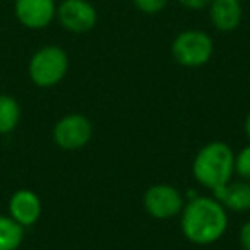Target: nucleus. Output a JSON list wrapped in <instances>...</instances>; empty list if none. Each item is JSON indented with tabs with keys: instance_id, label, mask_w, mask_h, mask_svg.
<instances>
[{
	"instance_id": "obj_1",
	"label": "nucleus",
	"mask_w": 250,
	"mask_h": 250,
	"mask_svg": "<svg viewBox=\"0 0 250 250\" xmlns=\"http://www.w3.org/2000/svg\"><path fill=\"white\" fill-rule=\"evenodd\" d=\"M182 233L195 245H211L228 229V211L209 195H194L180 212Z\"/></svg>"
},
{
	"instance_id": "obj_2",
	"label": "nucleus",
	"mask_w": 250,
	"mask_h": 250,
	"mask_svg": "<svg viewBox=\"0 0 250 250\" xmlns=\"http://www.w3.org/2000/svg\"><path fill=\"white\" fill-rule=\"evenodd\" d=\"M194 178L209 190L226 185L235 175V153L226 143L212 141L199 149L192 163Z\"/></svg>"
},
{
	"instance_id": "obj_3",
	"label": "nucleus",
	"mask_w": 250,
	"mask_h": 250,
	"mask_svg": "<svg viewBox=\"0 0 250 250\" xmlns=\"http://www.w3.org/2000/svg\"><path fill=\"white\" fill-rule=\"evenodd\" d=\"M69 70V57L57 45H46L36 50L28 65L29 79L38 87H53L65 77Z\"/></svg>"
},
{
	"instance_id": "obj_4",
	"label": "nucleus",
	"mask_w": 250,
	"mask_h": 250,
	"mask_svg": "<svg viewBox=\"0 0 250 250\" xmlns=\"http://www.w3.org/2000/svg\"><path fill=\"white\" fill-rule=\"evenodd\" d=\"M171 53L180 65L195 69V67L206 65L211 60L212 53H214V43L206 31L187 29L173 40Z\"/></svg>"
},
{
	"instance_id": "obj_5",
	"label": "nucleus",
	"mask_w": 250,
	"mask_h": 250,
	"mask_svg": "<svg viewBox=\"0 0 250 250\" xmlns=\"http://www.w3.org/2000/svg\"><path fill=\"white\" fill-rule=\"evenodd\" d=\"M93 137V124L83 113H69L53 127V141L65 151H77L87 146Z\"/></svg>"
},
{
	"instance_id": "obj_6",
	"label": "nucleus",
	"mask_w": 250,
	"mask_h": 250,
	"mask_svg": "<svg viewBox=\"0 0 250 250\" xmlns=\"http://www.w3.org/2000/svg\"><path fill=\"white\" fill-rule=\"evenodd\" d=\"M144 209L154 219H170L182 212L185 206L184 194L168 184H156L143 197Z\"/></svg>"
},
{
	"instance_id": "obj_7",
	"label": "nucleus",
	"mask_w": 250,
	"mask_h": 250,
	"mask_svg": "<svg viewBox=\"0 0 250 250\" xmlns=\"http://www.w3.org/2000/svg\"><path fill=\"white\" fill-rule=\"evenodd\" d=\"M57 18L63 29L83 35L96 26L98 12L87 0H62L57 7Z\"/></svg>"
},
{
	"instance_id": "obj_8",
	"label": "nucleus",
	"mask_w": 250,
	"mask_h": 250,
	"mask_svg": "<svg viewBox=\"0 0 250 250\" xmlns=\"http://www.w3.org/2000/svg\"><path fill=\"white\" fill-rule=\"evenodd\" d=\"M14 12L18 21L28 29H43L55 19V0H16Z\"/></svg>"
},
{
	"instance_id": "obj_9",
	"label": "nucleus",
	"mask_w": 250,
	"mask_h": 250,
	"mask_svg": "<svg viewBox=\"0 0 250 250\" xmlns=\"http://www.w3.org/2000/svg\"><path fill=\"white\" fill-rule=\"evenodd\" d=\"M42 199L38 197L36 192L29 190V188L16 190L9 199V216L14 221H18L22 228L36 225L42 216Z\"/></svg>"
},
{
	"instance_id": "obj_10",
	"label": "nucleus",
	"mask_w": 250,
	"mask_h": 250,
	"mask_svg": "<svg viewBox=\"0 0 250 250\" xmlns=\"http://www.w3.org/2000/svg\"><path fill=\"white\" fill-rule=\"evenodd\" d=\"M212 197L218 199L226 211L247 212L250 211V182L229 180L226 185L212 190Z\"/></svg>"
},
{
	"instance_id": "obj_11",
	"label": "nucleus",
	"mask_w": 250,
	"mask_h": 250,
	"mask_svg": "<svg viewBox=\"0 0 250 250\" xmlns=\"http://www.w3.org/2000/svg\"><path fill=\"white\" fill-rule=\"evenodd\" d=\"M211 22L218 31L231 33L242 22V5L240 0H212L211 4Z\"/></svg>"
},
{
	"instance_id": "obj_12",
	"label": "nucleus",
	"mask_w": 250,
	"mask_h": 250,
	"mask_svg": "<svg viewBox=\"0 0 250 250\" xmlns=\"http://www.w3.org/2000/svg\"><path fill=\"white\" fill-rule=\"evenodd\" d=\"M24 229L11 216L0 214V250H18L24 240Z\"/></svg>"
},
{
	"instance_id": "obj_13",
	"label": "nucleus",
	"mask_w": 250,
	"mask_h": 250,
	"mask_svg": "<svg viewBox=\"0 0 250 250\" xmlns=\"http://www.w3.org/2000/svg\"><path fill=\"white\" fill-rule=\"evenodd\" d=\"M21 120V106L11 94H0V134H11Z\"/></svg>"
},
{
	"instance_id": "obj_14",
	"label": "nucleus",
	"mask_w": 250,
	"mask_h": 250,
	"mask_svg": "<svg viewBox=\"0 0 250 250\" xmlns=\"http://www.w3.org/2000/svg\"><path fill=\"white\" fill-rule=\"evenodd\" d=\"M235 175L240 180L250 182V144L235 154Z\"/></svg>"
},
{
	"instance_id": "obj_15",
	"label": "nucleus",
	"mask_w": 250,
	"mask_h": 250,
	"mask_svg": "<svg viewBox=\"0 0 250 250\" xmlns=\"http://www.w3.org/2000/svg\"><path fill=\"white\" fill-rule=\"evenodd\" d=\"M134 5L144 14H158L167 7L168 0H132Z\"/></svg>"
},
{
	"instance_id": "obj_16",
	"label": "nucleus",
	"mask_w": 250,
	"mask_h": 250,
	"mask_svg": "<svg viewBox=\"0 0 250 250\" xmlns=\"http://www.w3.org/2000/svg\"><path fill=\"white\" fill-rule=\"evenodd\" d=\"M240 245L243 250H250V219L240 228Z\"/></svg>"
},
{
	"instance_id": "obj_17",
	"label": "nucleus",
	"mask_w": 250,
	"mask_h": 250,
	"mask_svg": "<svg viewBox=\"0 0 250 250\" xmlns=\"http://www.w3.org/2000/svg\"><path fill=\"white\" fill-rule=\"evenodd\" d=\"M178 2L187 9H204L211 4L212 0H178Z\"/></svg>"
},
{
	"instance_id": "obj_18",
	"label": "nucleus",
	"mask_w": 250,
	"mask_h": 250,
	"mask_svg": "<svg viewBox=\"0 0 250 250\" xmlns=\"http://www.w3.org/2000/svg\"><path fill=\"white\" fill-rule=\"evenodd\" d=\"M245 134H247V137H249V141H250V111H249V115H247V118H245Z\"/></svg>"
}]
</instances>
